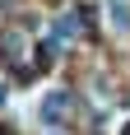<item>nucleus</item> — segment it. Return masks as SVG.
<instances>
[{
  "label": "nucleus",
  "mask_w": 130,
  "mask_h": 135,
  "mask_svg": "<svg viewBox=\"0 0 130 135\" xmlns=\"http://www.w3.org/2000/svg\"><path fill=\"white\" fill-rule=\"evenodd\" d=\"M37 112H42V121L56 131V126L70 117V93H65V89H47V93H42V103H37Z\"/></svg>",
  "instance_id": "1"
},
{
  "label": "nucleus",
  "mask_w": 130,
  "mask_h": 135,
  "mask_svg": "<svg viewBox=\"0 0 130 135\" xmlns=\"http://www.w3.org/2000/svg\"><path fill=\"white\" fill-rule=\"evenodd\" d=\"M79 37V14H56V23H51V42L61 47V42Z\"/></svg>",
  "instance_id": "2"
},
{
  "label": "nucleus",
  "mask_w": 130,
  "mask_h": 135,
  "mask_svg": "<svg viewBox=\"0 0 130 135\" xmlns=\"http://www.w3.org/2000/svg\"><path fill=\"white\" fill-rule=\"evenodd\" d=\"M107 23L116 33H126L130 28V0H107Z\"/></svg>",
  "instance_id": "3"
},
{
  "label": "nucleus",
  "mask_w": 130,
  "mask_h": 135,
  "mask_svg": "<svg viewBox=\"0 0 130 135\" xmlns=\"http://www.w3.org/2000/svg\"><path fill=\"white\" fill-rule=\"evenodd\" d=\"M5 103H9V89H5V84H0V107H5Z\"/></svg>",
  "instance_id": "4"
},
{
  "label": "nucleus",
  "mask_w": 130,
  "mask_h": 135,
  "mask_svg": "<svg viewBox=\"0 0 130 135\" xmlns=\"http://www.w3.org/2000/svg\"><path fill=\"white\" fill-rule=\"evenodd\" d=\"M121 135H130V121H126V126H121Z\"/></svg>",
  "instance_id": "5"
},
{
  "label": "nucleus",
  "mask_w": 130,
  "mask_h": 135,
  "mask_svg": "<svg viewBox=\"0 0 130 135\" xmlns=\"http://www.w3.org/2000/svg\"><path fill=\"white\" fill-rule=\"evenodd\" d=\"M47 135H61V131H47Z\"/></svg>",
  "instance_id": "6"
}]
</instances>
